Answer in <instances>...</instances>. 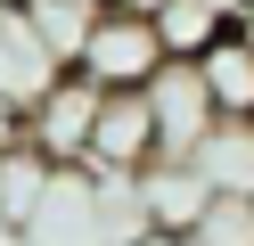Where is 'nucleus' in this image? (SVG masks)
<instances>
[{
  "label": "nucleus",
  "mask_w": 254,
  "mask_h": 246,
  "mask_svg": "<svg viewBox=\"0 0 254 246\" xmlns=\"http://www.w3.org/2000/svg\"><path fill=\"white\" fill-rule=\"evenodd\" d=\"M148 164H156V107H148V90H107L99 131H90V172L139 180Z\"/></svg>",
  "instance_id": "nucleus-5"
},
{
  "label": "nucleus",
  "mask_w": 254,
  "mask_h": 246,
  "mask_svg": "<svg viewBox=\"0 0 254 246\" xmlns=\"http://www.w3.org/2000/svg\"><path fill=\"white\" fill-rule=\"evenodd\" d=\"M213 180L197 172V164H148L139 172V222L156 230V238H189V230L213 213Z\"/></svg>",
  "instance_id": "nucleus-6"
},
{
  "label": "nucleus",
  "mask_w": 254,
  "mask_h": 246,
  "mask_svg": "<svg viewBox=\"0 0 254 246\" xmlns=\"http://www.w3.org/2000/svg\"><path fill=\"white\" fill-rule=\"evenodd\" d=\"M0 238H8V213H0Z\"/></svg>",
  "instance_id": "nucleus-13"
},
{
  "label": "nucleus",
  "mask_w": 254,
  "mask_h": 246,
  "mask_svg": "<svg viewBox=\"0 0 254 246\" xmlns=\"http://www.w3.org/2000/svg\"><path fill=\"white\" fill-rule=\"evenodd\" d=\"M197 66H205V90H213L221 123H254V25L221 33V41L205 49Z\"/></svg>",
  "instance_id": "nucleus-9"
},
{
  "label": "nucleus",
  "mask_w": 254,
  "mask_h": 246,
  "mask_svg": "<svg viewBox=\"0 0 254 246\" xmlns=\"http://www.w3.org/2000/svg\"><path fill=\"white\" fill-rule=\"evenodd\" d=\"M99 8H115V0H25V16H33V33L50 41V58H58V66H82Z\"/></svg>",
  "instance_id": "nucleus-10"
},
{
  "label": "nucleus",
  "mask_w": 254,
  "mask_h": 246,
  "mask_svg": "<svg viewBox=\"0 0 254 246\" xmlns=\"http://www.w3.org/2000/svg\"><path fill=\"white\" fill-rule=\"evenodd\" d=\"M74 74H90L99 90H148L156 74H164V33H156L148 8H131V0H115V8H99V25H90V49Z\"/></svg>",
  "instance_id": "nucleus-2"
},
{
  "label": "nucleus",
  "mask_w": 254,
  "mask_h": 246,
  "mask_svg": "<svg viewBox=\"0 0 254 246\" xmlns=\"http://www.w3.org/2000/svg\"><path fill=\"white\" fill-rule=\"evenodd\" d=\"M99 107H107V90H99L90 74H74V66H66V74L33 98V115H25V148H33V156H50L58 172H66V164H90Z\"/></svg>",
  "instance_id": "nucleus-4"
},
{
  "label": "nucleus",
  "mask_w": 254,
  "mask_h": 246,
  "mask_svg": "<svg viewBox=\"0 0 254 246\" xmlns=\"http://www.w3.org/2000/svg\"><path fill=\"white\" fill-rule=\"evenodd\" d=\"M148 107H156V164H189L221 131V107H213V90H205L197 58H164V74L148 82Z\"/></svg>",
  "instance_id": "nucleus-3"
},
{
  "label": "nucleus",
  "mask_w": 254,
  "mask_h": 246,
  "mask_svg": "<svg viewBox=\"0 0 254 246\" xmlns=\"http://www.w3.org/2000/svg\"><path fill=\"white\" fill-rule=\"evenodd\" d=\"M148 16H156V33H164V58H205L221 33L254 25L246 0H156Z\"/></svg>",
  "instance_id": "nucleus-8"
},
{
  "label": "nucleus",
  "mask_w": 254,
  "mask_h": 246,
  "mask_svg": "<svg viewBox=\"0 0 254 246\" xmlns=\"http://www.w3.org/2000/svg\"><path fill=\"white\" fill-rule=\"evenodd\" d=\"M246 8H254V0H246Z\"/></svg>",
  "instance_id": "nucleus-16"
},
{
  "label": "nucleus",
  "mask_w": 254,
  "mask_h": 246,
  "mask_svg": "<svg viewBox=\"0 0 254 246\" xmlns=\"http://www.w3.org/2000/svg\"><path fill=\"white\" fill-rule=\"evenodd\" d=\"M0 8H17V0H0Z\"/></svg>",
  "instance_id": "nucleus-15"
},
{
  "label": "nucleus",
  "mask_w": 254,
  "mask_h": 246,
  "mask_svg": "<svg viewBox=\"0 0 254 246\" xmlns=\"http://www.w3.org/2000/svg\"><path fill=\"white\" fill-rule=\"evenodd\" d=\"M189 164H197L221 197H254V123H221Z\"/></svg>",
  "instance_id": "nucleus-11"
},
{
  "label": "nucleus",
  "mask_w": 254,
  "mask_h": 246,
  "mask_svg": "<svg viewBox=\"0 0 254 246\" xmlns=\"http://www.w3.org/2000/svg\"><path fill=\"white\" fill-rule=\"evenodd\" d=\"M66 74V66L50 58V41L33 33V16H25V0L17 8H0V98H17V107H33L50 82Z\"/></svg>",
  "instance_id": "nucleus-7"
},
{
  "label": "nucleus",
  "mask_w": 254,
  "mask_h": 246,
  "mask_svg": "<svg viewBox=\"0 0 254 246\" xmlns=\"http://www.w3.org/2000/svg\"><path fill=\"white\" fill-rule=\"evenodd\" d=\"M17 238L25 246H139L148 238V222H139V180L66 164V172H50V197H41V213Z\"/></svg>",
  "instance_id": "nucleus-1"
},
{
  "label": "nucleus",
  "mask_w": 254,
  "mask_h": 246,
  "mask_svg": "<svg viewBox=\"0 0 254 246\" xmlns=\"http://www.w3.org/2000/svg\"><path fill=\"white\" fill-rule=\"evenodd\" d=\"M131 8H156V0H131Z\"/></svg>",
  "instance_id": "nucleus-14"
},
{
  "label": "nucleus",
  "mask_w": 254,
  "mask_h": 246,
  "mask_svg": "<svg viewBox=\"0 0 254 246\" xmlns=\"http://www.w3.org/2000/svg\"><path fill=\"white\" fill-rule=\"evenodd\" d=\"M25 115H33V107H17V98H0V156H8V148H25Z\"/></svg>",
  "instance_id": "nucleus-12"
}]
</instances>
